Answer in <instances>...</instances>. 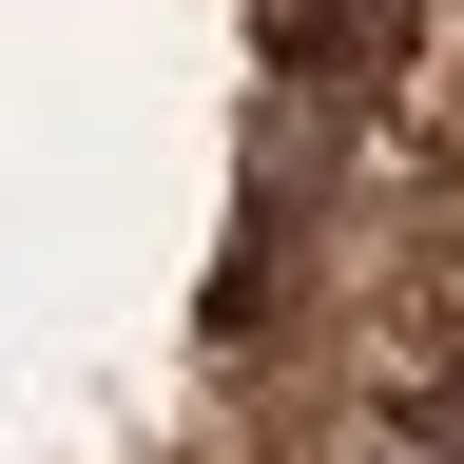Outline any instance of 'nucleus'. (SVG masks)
I'll return each instance as SVG.
<instances>
[{
	"mask_svg": "<svg viewBox=\"0 0 464 464\" xmlns=\"http://www.w3.org/2000/svg\"><path fill=\"white\" fill-rule=\"evenodd\" d=\"M310 464H464V426H387V406H348Z\"/></svg>",
	"mask_w": 464,
	"mask_h": 464,
	"instance_id": "f257e3e1",
	"label": "nucleus"
},
{
	"mask_svg": "<svg viewBox=\"0 0 464 464\" xmlns=\"http://www.w3.org/2000/svg\"><path fill=\"white\" fill-rule=\"evenodd\" d=\"M445 426H464V368H445Z\"/></svg>",
	"mask_w": 464,
	"mask_h": 464,
	"instance_id": "f03ea898",
	"label": "nucleus"
}]
</instances>
